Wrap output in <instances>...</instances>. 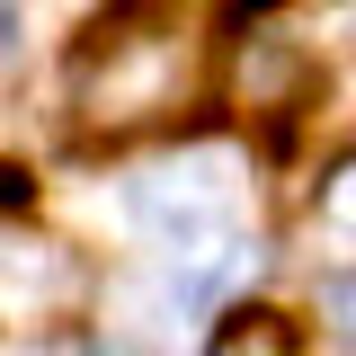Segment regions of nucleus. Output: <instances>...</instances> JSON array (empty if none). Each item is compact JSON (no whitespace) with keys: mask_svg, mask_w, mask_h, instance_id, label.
Listing matches in <instances>:
<instances>
[{"mask_svg":"<svg viewBox=\"0 0 356 356\" xmlns=\"http://www.w3.org/2000/svg\"><path fill=\"white\" fill-rule=\"evenodd\" d=\"M178 89H187V36H178L170 0L107 9L89 27V44L72 54V98H81V125L98 134H134L152 116H170Z\"/></svg>","mask_w":356,"mask_h":356,"instance_id":"f257e3e1","label":"nucleus"},{"mask_svg":"<svg viewBox=\"0 0 356 356\" xmlns=\"http://www.w3.org/2000/svg\"><path fill=\"white\" fill-rule=\"evenodd\" d=\"M134 222L170 250H205V241H232L241 232V170L222 152H187V161H161V170L134 178Z\"/></svg>","mask_w":356,"mask_h":356,"instance_id":"f03ea898","label":"nucleus"},{"mask_svg":"<svg viewBox=\"0 0 356 356\" xmlns=\"http://www.w3.org/2000/svg\"><path fill=\"white\" fill-rule=\"evenodd\" d=\"M250 267H259V250H250L241 232H232V241H205V250H178V267H170V303L196 312V303H214V294H232Z\"/></svg>","mask_w":356,"mask_h":356,"instance_id":"7ed1b4c3","label":"nucleus"},{"mask_svg":"<svg viewBox=\"0 0 356 356\" xmlns=\"http://www.w3.org/2000/svg\"><path fill=\"white\" fill-rule=\"evenodd\" d=\"M294 89H303V54L285 36L241 44V107H294Z\"/></svg>","mask_w":356,"mask_h":356,"instance_id":"20e7f679","label":"nucleus"},{"mask_svg":"<svg viewBox=\"0 0 356 356\" xmlns=\"http://www.w3.org/2000/svg\"><path fill=\"white\" fill-rule=\"evenodd\" d=\"M27 285H36V312H44V303L72 294V267L54 259V241H27V232H18V241H9V312L27 303Z\"/></svg>","mask_w":356,"mask_h":356,"instance_id":"39448f33","label":"nucleus"},{"mask_svg":"<svg viewBox=\"0 0 356 356\" xmlns=\"http://www.w3.org/2000/svg\"><path fill=\"white\" fill-rule=\"evenodd\" d=\"M205 356H294V321H285V312L241 303V312L214 330V348H205Z\"/></svg>","mask_w":356,"mask_h":356,"instance_id":"423d86ee","label":"nucleus"},{"mask_svg":"<svg viewBox=\"0 0 356 356\" xmlns=\"http://www.w3.org/2000/svg\"><path fill=\"white\" fill-rule=\"evenodd\" d=\"M321 312L339 321V339L356 348V276H330V285H321Z\"/></svg>","mask_w":356,"mask_h":356,"instance_id":"0eeeda50","label":"nucleus"},{"mask_svg":"<svg viewBox=\"0 0 356 356\" xmlns=\"http://www.w3.org/2000/svg\"><path fill=\"white\" fill-rule=\"evenodd\" d=\"M321 214L339 222V232H356V170H339V178H330V196H321Z\"/></svg>","mask_w":356,"mask_h":356,"instance_id":"6e6552de","label":"nucleus"},{"mask_svg":"<svg viewBox=\"0 0 356 356\" xmlns=\"http://www.w3.org/2000/svg\"><path fill=\"white\" fill-rule=\"evenodd\" d=\"M44 356H81V348H44Z\"/></svg>","mask_w":356,"mask_h":356,"instance_id":"1a4fd4ad","label":"nucleus"}]
</instances>
